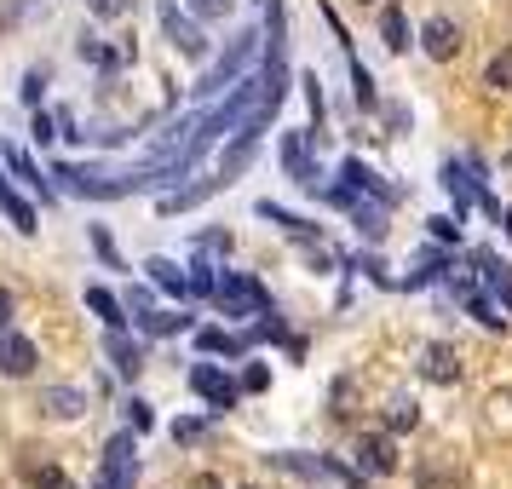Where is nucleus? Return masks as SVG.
Segmentation results:
<instances>
[{
	"instance_id": "f257e3e1",
	"label": "nucleus",
	"mask_w": 512,
	"mask_h": 489,
	"mask_svg": "<svg viewBox=\"0 0 512 489\" xmlns=\"http://www.w3.org/2000/svg\"><path fill=\"white\" fill-rule=\"evenodd\" d=\"M213 294L225 305V317H265V311H271V294H265L254 277H231V271H225Z\"/></svg>"
},
{
	"instance_id": "f03ea898",
	"label": "nucleus",
	"mask_w": 512,
	"mask_h": 489,
	"mask_svg": "<svg viewBox=\"0 0 512 489\" xmlns=\"http://www.w3.org/2000/svg\"><path fill=\"white\" fill-rule=\"evenodd\" d=\"M190 392H196V397H208L213 409L225 415V409H231L236 397H242V386H236L231 374H219L213 363H196V369H190Z\"/></svg>"
},
{
	"instance_id": "7ed1b4c3",
	"label": "nucleus",
	"mask_w": 512,
	"mask_h": 489,
	"mask_svg": "<svg viewBox=\"0 0 512 489\" xmlns=\"http://www.w3.org/2000/svg\"><path fill=\"white\" fill-rule=\"evenodd\" d=\"M162 29H167V41L185 52V58H208V35L190 24V18L179 12V6H173V0H162Z\"/></svg>"
},
{
	"instance_id": "20e7f679",
	"label": "nucleus",
	"mask_w": 512,
	"mask_h": 489,
	"mask_svg": "<svg viewBox=\"0 0 512 489\" xmlns=\"http://www.w3.org/2000/svg\"><path fill=\"white\" fill-rule=\"evenodd\" d=\"M357 466H369L374 478H392V472H397V443H392V432H374V438L357 443Z\"/></svg>"
},
{
	"instance_id": "39448f33",
	"label": "nucleus",
	"mask_w": 512,
	"mask_h": 489,
	"mask_svg": "<svg viewBox=\"0 0 512 489\" xmlns=\"http://www.w3.org/2000/svg\"><path fill=\"white\" fill-rule=\"evenodd\" d=\"M420 47H426V58H455L461 52V29L449 24V18H426V29H420Z\"/></svg>"
},
{
	"instance_id": "423d86ee",
	"label": "nucleus",
	"mask_w": 512,
	"mask_h": 489,
	"mask_svg": "<svg viewBox=\"0 0 512 489\" xmlns=\"http://www.w3.org/2000/svg\"><path fill=\"white\" fill-rule=\"evenodd\" d=\"M254 29H248V35H242V41H236L231 52H225V64H219V70L208 75V81H202V93H225V81H236V75H242V64H248V58H254Z\"/></svg>"
},
{
	"instance_id": "0eeeda50",
	"label": "nucleus",
	"mask_w": 512,
	"mask_h": 489,
	"mask_svg": "<svg viewBox=\"0 0 512 489\" xmlns=\"http://www.w3.org/2000/svg\"><path fill=\"white\" fill-rule=\"evenodd\" d=\"M29 369H35V340H24V334H0V374L24 380Z\"/></svg>"
},
{
	"instance_id": "6e6552de",
	"label": "nucleus",
	"mask_w": 512,
	"mask_h": 489,
	"mask_svg": "<svg viewBox=\"0 0 512 489\" xmlns=\"http://www.w3.org/2000/svg\"><path fill=\"white\" fill-rule=\"evenodd\" d=\"M41 409H47L52 420H75V415H87V392H75V386H47V392H41Z\"/></svg>"
},
{
	"instance_id": "1a4fd4ad",
	"label": "nucleus",
	"mask_w": 512,
	"mask_h": 489,
	"mask_svg": "<svg viewBox=\"0 0 512 489\" xmlns=\"http://www.w3.org/2000/svg\"><path fill=\"white\" fill-rule=\"evenodd\" d=\"M104 351H110V363H116L121 374H139L144 369V346H139V340H127L121 328H110V334H104Z\"/></svg>"
},
{
	"instance_id": "9d476101",
	"label": "nucleus",
	"mask_w": 512,
	"mask_h": 489,
	"mask_svg": "<svg viewBox=\"0 0 512 489\" xmlns=\"http://www.w3.org/2000/svg\"><path fill=\"white\" fill-rule=\"evenodd\" d=\"M346 185H351V190H369L380 208H392V202H397V190H392V185H380V179H374L363 162H346Z\"/></svg>"
},
{
	"instance_id": "9b49d317",
	"label": "nucleus",
	"mask_w": 512,
	"mask_h": 489,
	"mask_svg": "<svg viewBox=\"0 0 512 489\" xmlns=\"http://www.w3.org/2000/svg\"><path fill=\"white\" fill-rule=\"evenodd\" d=\"M282 162H288V173H294L305 190H317V173H311V162H305V133H288V144H282Z\"/></svg>"
},
{
	"instance_id": "f8f14e48",
	"label": "nucleus",
	"mask_w": 512,
	"mask_h": 489,
	"mask_svg": "<svg viewBox=\"0 0 512 489\" xmlns=\"http://www.w3.org/2000/svg\"><path fill=\"white\" fill-rule=\"evenodd\" d=\"M0 208L12 213V225H18L24 236H35V231H41V225H35V208H29V202H24V196H18L12 185H6V179H0Z\"/></svg>"
},
{
	"instance_id": "ddd939ff",
	"label": "nucleus",
	"mask_w": 512,
	"mask_h": 489,
	"mask_svg": "<svg viewBox=\"0 0 512 489\" xmlns=\"http://www.w3.org/2000/svg\"><path fill=\"white\" fill-rule=\"evenodd\" d=\"M426 380H438V386L461 380V363H455V351L449 346H426Z\"/></svg>"
},
{
	"instance_id": "4468645a",
	"label": "nucleus",
	"mask_w": 512,
	"mask_h": 489,
	"mask_svg": "<svg viewBox=\"0 0 512 489\" xmlns=\"http://www.w3.org/2000/svg\"><path fill=\"white\" fill-rule=\"evenodd\" d=\"M144 271H150V282H156V288H167V294H185V288H190V277L173 265V259H150Z\"/></svg>"
},
{
	"instance_id": "2eb2a0df",
	"label": "nucleus",
	"mask_w": 512,
	"mask_h": 489,
	"mask_svg": "<svg viewBox=\"0 0 512 489\" xmlns=\"http://www.w3.org/2000/svg\"><path fill=\"white\" fill-rule=\"evenodd\" d=\"M380 41H386L392 52L409 47V24H403V6H386V12H380Z\"/></svg>"
},
{
	"instance_id": "dca6fc26",
	"label": "nucleus",
	"mask_w": 512,
	"mask_h": 489,
	"mask_svg": "<svg viewBox=\"0 0 512 489\" xmlns=\"http://www.w3.org/2000/svg\"><path fill=\"white\" fill-rule=\"evenodd\" d=\"M254 139H259V133H242V139H236L231 150H225V162H219V179H236L242 167L254 162Z\"/></svg>"
},
{
	"instance_id": "f3484780",
	"label": "nucleus",
	"mask_w": 512,
	"mask_h": 489,
	"mask_svg": "<svg viewBox=\"0 0 512 489\" xmlns=\"http://www.w3.org/2000/svg\"><path fill=\"white\" fill-rule=\"evenodd\" d=\"M225 185V179H202V185H190V190H173V196H162V213H179V208H196L202 196H213V190Z\"/></svg>"
},
{
	"instance_id": "a211bd4d",
	"label": "nucleus",
	"mask_w": 512,
	"mask_h": 489,
	"mask_svg": "<svg viewBox=\"0 0 512 489\" xmlns=\"http://www.w3.org/2000/svg\"><path fill=\"white\" fill-rule=\"evenodd\" d=\"M484 87H489V93H512V47L489 58V70H484Z\"/></svg>"
},
{
	"instance_id": "6ab92c4d",
	"label": "nucleus",
	"mask_w": 512,
	"mask_h": 489,
	"mask_svg": "<svg viewBox=\"0 0 512 489\" xmlns=\"http://www.w3.org/2000/svg\"><path fill=\"white\" fill-rule=\"evenodd\" d=\"M87 305H93L98 317H104V323L110 328H121L127 323V317H121V305H116V294H110V288H87Z\"/></svg>"
},
{
	"instance_id": "aec40b11",
	"label": "nucleus",
	"mask_w": 512,
	"mask_h": 489,
	"mask_svg": "<svg viewBox=\"0 0 512 489\" xmlns=\"http://www.w3.org/2000/svg\"><path fill=\"white\" fill-rule=\"evenodd\" d=\"M415 420H420V409L409 397H397L392 409H386V432H415Z\"/></svg>"
},
{
	"instance_id": "412c9836",
	"label": "nucleus",
	"mask_w": 512,
	"mask_h": 489,
	"mask_svg": "<svg viewBox=\"0 0 512 489\" xmlns=\"http://www.w3.org/2000/svg\"><path fill=\"white\" fill-rule=\"evenodd\" d=\"M196 346L202 351H231V357H242V340H231V334H225V328H202V334H196Z\"/></svg>"
},
{
	"instance_id": "4be33fe9",
	"label": "nucleus",
	"mask_w": 512,
	"mask_h": 489,
	"mask_svg": "<svg viewBox=\"0 0 512 489\" xmlns=\"http://www.w3.org/2000/svg\"><path fill=\"white\" fill-rule=\"evenodd\" d=\"M81 58H87V64H98V70H104V75H110V70H116V64H121V52H110V47H104V41H81Z\"/></svg>"
},
{
	"instance_id": "5701e85b",
	"label": "nucleus",
	"mask_w": 512,
	"mask_h": 489,
	"mask_svg": "<svg viewBox=\"0 0 512 489\" xmlns=\"http://www.w3.org/2000/svg\"><path fill=\"white\" fill-rule=\"evenodd\" d=\"M351 93H357V110H374V75L363 64H351Z\"/></svg>"
},
{
	"instance_id": "b1692460",
	"label": "nucleus",
	"mask_w": 512,
	"mask_h": 489,
	"mask_svg": "<svg viewBox=\"0 0 512 489\" xmlns=\"http://www.w3.org/2000/svg\"><path fill=\"white\" fill-rule=\"evenodd\" d=\"M484 277H489V288H495V294L507 300V311H512V271H507V265H489V259H484Z\"/></svg>"
},
{
	"instance_id": "393cba45",
	"label": "nucleus",
	"mask_w": 512,
	"mask_h": 489,
	"mask_svg": "<svg viewBox=\"0 0 512 489\" xmlns=\"http://www.w3.org/2000/svg\"><path fill=\"white\" fill-rule=\"evenodd\" d=\"M29 484H35V489H70V478H64L58 466H35V472H29Z\"/></svg>"
},
{
	"instance_id": "a878e982",
	"label": "nucleus",
	"mask_w": 512,
	"mask_h": 489,
	"mask_svg": "<svg viewBox=\"0 0 512 489\" xmlns=\"http://www.w3.org/2000/svg\"><path fill=\"white\" fill-rule=\"evenodd\" d=\"M127 420H133V432H150V426H156V415H150V403H139V397L127 403Z\"/></svg>"
},
{
	"instance_id": "bb28decb",
	"label": "nucleus",
	"mask_w": 512,
	"mask_h": 489,
	"mask_svg": "<svg viewBox=\"0 0 512 489\" xmlns=\"http://www.w3.org/2000/svg\"><path fill=\"white\" fill-rule=\"evenodd\" d=\"M29 6H41V0H6V6H0V29H12V24L29 12Z\"/></svg>"
},
{
	"instance_id": "cd10ccee",
	"label": "nucleus",
	"mask_w": 512,
	"mask_h": 489,
	"mask_svg": "<svg viewBox=\"0 0 512 489\" xmlns=\"http://www.w3.org/2000/svg\"><path fill=\"white\" fill-rule=\"evenodd\" d=\"M265 386H271L265 363H248V374H242V392H265Z\"/></svg>"
},
{
	"instance_id": "c85d7f7f",
	"label": "nucleus",
	"mask_w": 512,
	"mask_h": 489,
	"mask_svg": "<svg viewBox=\"0 0 512 489\" xmlns=\"http://www.w3.org/2000/svg\"><path fill=\"white\" fill-rule=\"evenodd\" d=\"M144 328H150V334H173V328L185 323V317H162V311H156V317H139Z\"/></svg>"
},
{
	"instance_id": "c756f323",
	"label": "nucleus",
	"mask_w": 512,
	"mask_h": 489,
	"mask_svg": "<svg viewBox=\"0 0 512 489\" xmlns=\"http://www.w3.org/2000/svg\"><path fill=\"white\" fill-rule=\"evenodd\" d=\"M173 438H185V443H196V438H202V420H179V426H173Z\"/></svg>"
},
{
	"instance_id": "7c9ffc66",
	"label": "nucleus",
	"mask_w": 512,
	"mask_h": 489,
	"mask_svg": "<svg viewBox=\"0 0 512 489\" xmlns=\"http://www.w3.org/2000/svg\"><path fill=\"white\" fill-rule=\"evenodd\" d=\"M12 173H18V179H29V185H41V179H35V167H29V156H12Z\"/></svg>"
},
{
	"instance_id": "2f4dec72",
	"label": "nucleus",
	"mask_w": 512,
	"mask_h": 489,
	"mask_svg": "<svg viewBox=\"0 0 512 489\" xmlns=\"http://www.w3.org/2000/svg\"><path fill=\"white\" fill-rule=\"evenodd\" d=\"M93 242H98V254L110 259V265H121V259H116V242H110V236H104V231H93Z\"/></svg>"
},
{
	"instance_id": "473e14b6",
	"label": "nucleus",
	"mask_w": 512,
	"mask_h": 489,
	"mask_svg": "<svg viewBox=\"0 0 512 489\" xmlns=\"http://www.w3.org/2000/svg\"><path fill=\"white\" fill-rule=\"evenodd\" d=\"M6 323H12V294L0 288V334H6Z\"/></svg>"
},
{
	"instance_id": "72a5a7b5",
	"label": "nucleus",
	"mask_w": 512,
	"mask_h": 489,
	"mask_svg": "<svg viewBox=\"0 0 512 489\" xmlns=\"http://www.w3.org/2000/svg\"><path fill=\"white\" fill-rule=\"evenodd\" d=\"M93 12H98V18H116V12H121V0H93Z\"/></svg>"
},
{
	"instance_id": "f704fd0d",
	"label": "nucleus",
	"mask_w": 512,
	"mask_h": 489,
	"mask_svg": "<svg viewBox=\"0 0 512 489\" xmlns=\"http://www.w3.org/2000/svg\"><path fill=\"white\" fill-rule=\"evenodd\" d=\"M265 6H271V0H265Z\"/></svg>"
},
{
	"instance_id": "c9c22d12",
	"label": "nucleus",
	"mask_w": 512,
	"mask_h": 489,
	"mask_svg": "<svg viewBox=\"0 0 512 489\" xmlns=\"http://www.w3.org/2000/svg\"><path fill=\"white\" fill-rule=\"evenodd\" d=\"M357 6H363V0H357Z\"/></svg>"
}]
</instances>
